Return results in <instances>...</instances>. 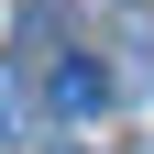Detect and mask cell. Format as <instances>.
I'll use <instances>...</instances> for the list:
<instances>
[{"instance_id":"cell-1","label":"cell","mask_w":154,"mask_h":154,"mask_svg":"<svg viewBox=\"0 0 154 154\" xmlns=\"http://www.w3.org/2000/svg\"><path fill=\"white\" fill-rule=\"evenodd\" d=\"M44 99L66 110V121H99V110H110V66H99V55H55Z\"/></svg>"},{"instance_id":"cell-2","label":"cell","mask_w":154,"mask_h":154,"mask_svg":"<svg viewBox=\"0 0 154 154\" xmlns=\"http://www.w3.org/2000/svg\"><path fill=\"white\" fill-rule=\"evenodd\" d=\"M22 132H33V88L0 66V143H22Z\"/></svg>"},{"instance_id":"cell-3","label":"cell","mask_w":154,"mask_h":154,"mask_svg":"<svg viewBox=\"0 0 154 154\" xmlns=\"http://www.w3.org/2000/svg\"><path fill=\"white\" fill-rule=\"evenodd\" d=\"M66 154H77V143H66Z\"/></svg>"}]
</instances>
